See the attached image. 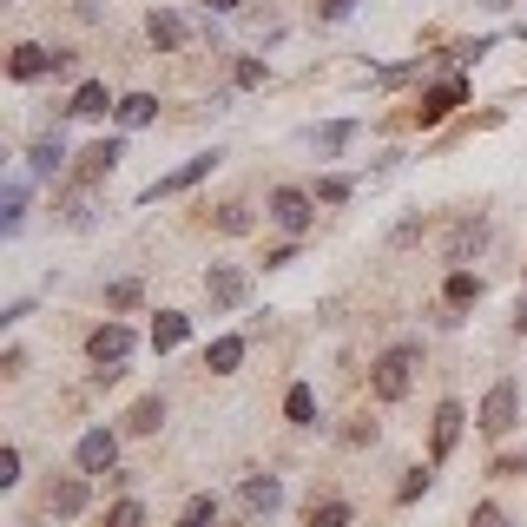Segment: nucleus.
<instances>
[{
	"label": "nucleus",
	"mask_w": 527,
	"mask_h": 527,
	"mask_svg": "<svg viewBox=\"0 0 527 527\" xmlns=\"http://www.w3.org/2000/svg\"><path fill=\"white\" fill-rule=\"evenodd\" d=\"M20 481V448H0V488H14Z\"/></svg>",
	"instance_id": "36"
},
{
	"label": "nucleus",
	"mask_w": 527,
	"mask_h": 527,
	"mask_svg": "<svg viewBox=\"0 0 527 527\" xmlns=\"http://www.w3.org/2000/svg\"><path fill=\"white\" fill-rule=\"evenodd\" d=\"M264 218H271L277 231H290V238H304L310 224H317V198L297 192V185H277V192H271V211H264Z\"/></svg>",
	"instance_id": "4"
},
{
	"label": "nucleus",
	"mask_w": 527,
	"mask_h": 527,
	"mask_svg": "<svg viewBox=\"0 0 527 527\" xmlns=\"http://www.w3.org/2000/svg\"><path fill=\"white\" fill-rule=\"evenodd\" d=\"M218 159H224V152H198V159H185L178 172L152 178V185H145V198H172V192H192L198 178H211V172H218Z\"/></svg>",
	"instance_id": "7"
},
{
	"label": "nucleus",
	"mask_w": 527,
	"mask_h": 527,
	"mask_svg": "<svg viewBox=\"0 0 527 527\" xmlns=\"http://www.w3.org/2000/svg\"><path fill=\"white\" fill-rule=\"evenodd\" d=\"M205 297H211V310H238L244 297H251V271H244V264H211Z\"/></svg>",
	"instance_id": "5"
},
{
	"label": "nucleus",
	"mask_w": 527,
	"mask_h": 527,
	"mask_svg": "<svg viewBox=\"0 0 527 527\" xmlns=\"http://www.w3.org/2000/svg\"><path fill=\"white\" fill-rule=\"evenodd\" d=\"M145 33H152V47H159V53H178V47H185V20H178V14H159V7H152V20H145Z\"/></svg>",
	"instance_id": "21"
},
{
	"label": "nucleus",
	"mask_w": 527,
	"mask_h": 527,
	"mask_svg": "<svg viewBox=\"0 0 527 527\" xmlns=\"http://www.w3.org/2000/svg\"><path fill=\"white\" fill-rule=\"evenodd\" d=\"M416 363H422V343H396V350H383L376 369H369V396H376V402H402L409 389H416Z\"/></svg>",
	"instance_id": "1"
},
{
	"label": "nucleus",
	"mask_w": 527,
	"mask_h": 527,
	"mask_svg": "<svg viewBox=\"0 0 527 527\" xmlns=\"http://www.w3.org/2000/svg\"><path fill=\"white\" fill-rule=\"evenodd\" d=\"M488 7H508V0H488Z\"/></svg>",
	"instance_id": "39"
},
{
	"label": "nucleus",
	"mask_w": 527,
	"mask_h": 527,
	"mask_svg": "<svg viewBox=\"0 0 527 527\" xmlns=\"http://www.w3.org/2000/svg\"><path fill=\"white\" fill-rule=\"evenodd\" d=\"M27 159H33V172H40V178H53V172L66 165V139H60V132H40Z\"/></svg>",
	"instance_id": "19"
},
{
	"label": "nucleus",
	"mask_w": 527,
	"mask_h": 527,
	"mask_svg": "<svg viewBox=\"0 0 527 527\" xmlns=\"http://www.w3.org/2000/svg\"><path fill=\"white\" fill-rule=\"evenodd\" d=\"M218 231H231V238H238V231H251V211H244V205H224L218 211Z\"/></svg>",
	"instance_id": "33"
},
{
	"label": "nucleus",
	"mask_w": 527,
	"mask_h": 527,
	"mask_svg": "<svg viewBox=\"0 0 527 527\" xmlns=\"http://www.w3.org/2000/svg\"><path fill=\"white\" fill-rule=\"evenodd\" d=\"M488 238H495V224L481 218V211H468L455 231L442 238V257H448V271H462V264H475L481 251H488Z\"/></svg>",
	"instance_id": "3"
},
{
	"label": "nucleus",
	"mask_w": 527,
	"mask_h": 527,
	"mask_svg": "<svg viewBox=\"0 0 527 527\" xmlns=\"http://www.w3.org/2000/svg\"><path fill=\"white\" fill-rule=\"evenodd\" d=\"M356 508L350 501H310V527H350Z\"/></svg>",
	"instance_id": "25"
},
{
	"label": "nucleus",
	"mask_w": 527,
	"mask_h": 527,
	"mask_svg": "<svg viewBox=\"0 0 527 527\" xmlns=\"http://www.w3.org/2000/svg\"><path fill=\"white\" fill-rule=\"evenodd\" d=\"M106 304H112V310H132V304H139V284H132V277L106 284Z\"/></svg>",
	"instance_id": "29"
},
{
	"label": "nucleus",
	"mask_w": 527,
	"mask_h": 527,
	"mask_svg": "<svg viewBox=\"0 0 527 527\" xmlns=\"http://www.w3.org/2000/svg\"><path fill=\"white\" fill-rule=\"evenodd\" d=\"M112 106H119V99H112V93H106V86H99V80H86L80 93L66 99V112H73V119H106Z\"/></svg>",
	"instance_id": "15"
},
{
	"label": "nucleus",
	"mask_w": 527,
	"mask_h": 527,
	"mask_svg": "<svg viewBox=\"0 0 527 527\" xmlns=\"http://www.w3.org/2000/svg\"><path fill=\"white\" fill-rule=\"evenodd\" d=\"M244 508H251V514H277V508H284V481H277V475H251V481H244Z\"/></svg>",
	"instance_id": "14"
},
{
	"label": "nucleus",
	"mask_w": 527,
	"mask_h": 527,
	"mask_svg": "<svg viewBox=\"0 0 527 527\" xmlns=\"http://www.w3.org/2000/svg\"><path fill=\"white\" fill-rule=\"evenodd\" d=\"M422 231H429V218H402L396 231H389V244H396V251H402V244H416Z\"/></svg>",
	"instance_id": "34"
},
{
	"label": "nucleus",
	"mask_w": 527,
	"mask_h": 527,
	"mask_svg": "<svg viewBox=\"0 0 527 527\" xmlns=\"http://www.w3.org/2000/svg\"><path fill=\"white\" fill-rule=\"evenodd\" d=\"M73 462H80V475H112V468H119V435L112 429H86L80 448H73Z\"/></svg>",
	"instance_id": "6"
},
{
	"label": "nucleus",
	"mask_w": 527,
	"mask_h": 527,
	"mask_svg": "<svg viewBox=\"0 0 527 527\" xmlns=\"http://www.w3.org/2000/svg\"><path fill=\"white\" fill-rule=\"evenodd\" d=\"M86 501H93V481H86V475H66L60 488H53V514H60V521H80Z\"/></svg>",
	"instance_id": "13"
},
{
	"label": "nucleus",
	"mask_w": 527,
	"mask_h": 527,
	"mask_svg": "<svg viewBox=\"0 0 527 527\" xmlns=\"http://www.w3.org/2000/svg\"><path fill=\"white\" fill-rule=\"evenodd\" d=\"M126 429H132V435H159V429H165V402H159V396L132 402V409H126Z\"/></svg>",
	"instance_id": "24"
},
{
	"label": "nucleus",
	"mask_w": 527,
	"mask_h": 527,
	"mask_svg": "<svg viewBox=\"0 0 527 527\" xmlns=\"http://www.w3.org/2000/svg\"><path fill=\"white\" fill-rule=\"evenodd\" d=\"M468 527H514V521L495 508V501H481V508H475V521H468Z\"/></svg>",
	"instance_id": "35"
},
{
	"label": "nucleus",
	"mask_w": 527,
	"mask_h": 527,
	"mask_svg": "<svg viewBox=\"0 0 527 527\" xmlns=\"http://www.w3.org/2000/svg\"><path fill=\"white\" fill-rule=\"evenodd\" d=\"M475 429H481V435H495V442H501V435H514V429H521V389H514L508 376H501V383L488 389V396H481V409H475Z\"/></svg>",
	"instance_id": "2"
},
{
	"label": "nucleus",
	"mask_w": 527,
	"mask_h": 527,
	"mask_svg": "<svg viewBox=\"0 0 527 527\" xmlns=\"http://www.w3.org/2000/svg\"><path fill=\"white\" fill-rule=\"evenodd\" d=\"M7 73H14V80H40V73H53V53L33 47V40H20L14 60H7Z\"/></svg>",
	"instance_id": "17"
},
{
	"label": "nucleus",
	"mask_w": 527,
	"mask_h": 527,
	"mask_svg": "<svg viewBox=\"0 0 527 527\" xmlns=\"http://www.w3.org/2000/svg\"><path fill=\"white\" fill-rule=\"evenodd\" d=\"M119 159H126V145H119V139H93L80 152V172H73V178H80V185H99V178H112Z\"/></svg>",
	"instance_id": "10"
},
{
	"label": "nucleus",
	"mask_w": 527,
	"mask_h": 527,
	"mask_svg": "<svg viewBox=\"0 0 527 527\" xmlns=\"http://www.w3.org/2000/svg\"><path fill=\"white\" fill-rule=\"evenodd\" d=\"M205 7H211V14H231V7H238V0H205Z\"/></svg>",
	"instance_id": "38"
},
{
	"label": "nucleus",
	"mask_w": 527,
	"mask_h": 527,
	"mask_svg": "<svg viewBox=\"0 0 527 527\" xmlns=\"http://www.w3.org/2000/svg\"><path fill=\"white\" fill-rule=\"evenodd\" d=\"M178 527H218V501H211V495H198L192 508H185V521H178Z\"/></svg>",
	"instance_id": "27"
},
{
	"label": "nucleus",
	"mask_w": 527,
	"mask_h": 527,
	"mask_svg": "<svg viewBox=\"0 0 527 527\" xmlns=\"http://www.w3.org/2000/svg\"><path fill=\"white\" fill-rule=\"evenodd\" d=\"M238 86H264V60H238Z\"/></svg>",
	"instance_id": "37"
},
{
	"label": "nucleus",
	"mask_w": 527,
	"mask_h": 527,
	"mask_svg": "<svg viewBox=\"0 0 527 527\" xmlns=\"http://www.w3.org/2000/svg\"><path fill=\"white\" fill-rule=\"evenodd\" d=\"M350 139H356V126H343V119H336V126H317V139H310V145H317L323 159H330V152H343Z\"/></svg>",
	"instance_id": "26"
},
{
	"label": "nucleus",
	"mask_w": 527,
	"mask_h": 527,
	"mask_svg": "<svg viewBox=\"0 0 527 527\" xmlns=\"http://www.w3.org/2000/svg\"><path fill=\"white\" fill-rule=\"evenodd\" d=\"M185 336H192V317H178V310H159V323H152V350H178V343H185Z\"/></svg>",
	"instance_id": "22"
},
{
	"label": "nucleus",
	"mask_w": 527,
	"mask_h": 527,
	"mask_svg": "<svg viewBox=\"0 0 527 527\" xmlns=\"http://www.w3.org/2000/svg\"><path fill=\"white\" fill-rule=\"evenodd\" d=\"M112 119H119L126 132H139V126H152V119H159V99H152V93H126L119 106H112Z\"/></svg>",
	"instance_id": "16"
},
{
	"label": "nucleus",
	"mask_w": 527,
	"mask_h": 527,
	"mask_svg": "<svg viewBox=\"0 0 527 527\" xmlns=\"http://www.w3.org/2000/svg\"><path fill=\"white\" fill-rule=\"evenodd\" d=\"M429 481H435L429 468H409V481H402V495H396V501H422V495H429Z\"/></svg>",
	"instance_id": "31"
},
{
	"label": "nucleus",
	"mask_w": 527,
	"mask_h": 527,
	"mask_svg": "<svg viewBox=\"0 0 527 527\" xmlns=\"http://www.w3.org/2000/svg\"><path fill=\"white\" fill-rule=\"evenodd\" d=\"M53 218H60L66 231H93V224H99V211H93V185H73V192L53 205Z\"/></svg>",
	"instance_id": "12"
},
{
	"label": "nucleus",
	"mask_w": 527,
	"mask_h": 527,
	"mask_svg": "<svg viewBox=\"0 0 527 527\" xmlns=\"http://www.w3.org/2000/svg\"><path fill=\"white\" fill-rule=\"evenodd\" d=\"M442 304H448V310H468V304H481V277L468 271V264H462V271H448V284H442Z\"/></svg>",
	"instance_id": "18"
},
{
	"label": "nucleus",
	"mask_w": 527,
	"mask_h": 527,
	"mask_svg": "<svg viewBox=\"0 0 527 527\" xmlns=\"http://www.w3.org/2000/svg\"><path fill=\"white\" fill-rule=\"evenodd\" d=\"M86 356H93L99 369H119L132 356V330H126V323H99V330L86 336Z\"/></svg>",
	"instance_id": "8"
},
{
	"label": "nucleus",
	"mask_w": 527,
	"mask_h": 527,
	"mask_svg": "<svg viewBox=\"0 0 527 527\" xmlns=\"http://www.w3.org/2000/svg\"><path fill=\"white\" fill-rule=\"evenodd\" d=\"M238 363H244V336H218V343L205 350V369H211V376H231Z\"/></svg>",
	"instance_id": "23"
},
{
	"label": "nucleus",
	"mask_w": 527,
	"mask_h": 527,
	"mask_svg": "<svg viewBox=\"0 0 527 527\" xmlns=\"http://www.w3.org/2000/svg\"><path fill=\"white\" fill-rule=\"evenodd\" d=\"M106 527H145V508L139 501H119V508L106 514Z\"/></svg>",
	"instance_id": "30"
},
{
	"label": "nucleus",
	"mask_w": 527,
	"mask_h": 527,
	"mask_svg": "<svg viewBox=\"0 0 527 527\" xmlns=\"http://www.w3.org/2000/svg\"><path fill=\"white\" fill-rule=\"evenodd\" d=\"M468 99V86L462 80H442V86H429V93H422V106H416V126H442L448 112L462 106Z\"/></svg>",
	"instance_id": "9"
},
{
	"label": "nucleus",
	"mask_w": 527,
	"mask_h": 527,
	"mask_svg": "<svg viewBox=\"0 0 527 527\" xmlns=\"http://www.w3.org/2000/svg\"><path fill=\"white\" fill-rule=\"evenodd\" d=\"M20 218H27V192H20V185H7V238L20 231Z\"/></svg>",
	"instance_id": "32"
},
{
	"label": "nucleus",
	"mask_w": 527,
	"mask_h": 527,
	"mask_svg": "<svg viewBox=\"0 0 527 527\" xmlns=\"http://www.w3.org/2000/svg\"><path fill=\"white\" fill-rule=\"evenodd\" d=\"M284 422H297V429H317V389H310V383H290Z\"/></svg>",
	"instance_id": "20"
},
{
	"label": "nucleus",
	"mask_w": 527,
	"mask_h": 527,
	"mask_svg": "<svg viewBox=\"0 0 527 527\" xmlns=\"http://www.w3.org/2000/svg\"><path fill=\"white\" fill-rule=\"evenodd\" d=\"M462 422H468L462 402H442V409H435V429H429V455H435V462H442L448 448L462 442Z\"/></svg>",
	"instance_id": "11"
},
{
	"label": "nucleus",
	"mask_w": 527,
	"mask_h": 527,
	"mask_svg": "<svg viewBox=\"0 0 527 527\" xmlns=\"http://www.w3.org/2000/svg\"><path fill=\"white\" fill-rule=\"evenodd\" d=\"M317 198H323V205H350L356 185H350V178H317Z\"/></svg>",
	"instance_id": "28"
}]
</instances>
